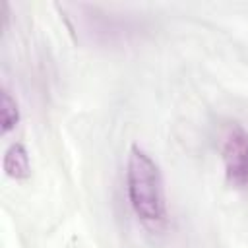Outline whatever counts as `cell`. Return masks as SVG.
I'll return each mask as SVG.
<instances>
[{"label": "cell", "instance_id": "2", "mask_svg": "<svg viewBox=\"0 0 248 248\" xmlns=\"http://www.w3.org/2000/svg\"><path fill=\"white\" fill-rule=\"evenodd\" d=\"M221 159L227 180L236 188L248 186V130L231 124L221 140Z\"/></svg>", "mask_w": 248, "mask_h": 248}, {"label": "cell", "instance_id": "1", "mask_svg": "<svg viewBox=\"0 0 248 248\" xmlns=\"http://www.w3.org/2000/svg\"><path fill=\"white\" fill-rule=\"evenodd\" d=\"M126 192L134 213L145 223L167 219V198L163 174L157 163L140 147L132 145L126 163Z\"/></svg>", "mask_w": 248, "mask_h": 248}, {"label": "cell", "instance_id": "3", "mask_svg": "<svg viewBox=\"0 0 248 248\" xmlns=\"http://www.w3.org/2000/svg\"><path fill=\"white\" fill-rule=\"evenodd\" d=\"M2 167L6 176L14 178V180H25L31 176V161H29V153L25 149L23 143L14 141L2 159Z\"/></svg>", "mask_w": 248, "mask_h": 248}, {"label": "cell", "instance_id": "4", "mask_svg": "<svg viewBox=\"0 0 248 248\" xmlns=\"http://www.w3.org/2000/svg\"><path fill=\"white\" fill-rule=\"evenodd\" d=\"M19 122V108L16 99L10 95V91L2 89L0 95V126H2V134H8L10 130H14Z\"/></svg>", "mask_w": 248, "mask_h": 248}]
</instances>
